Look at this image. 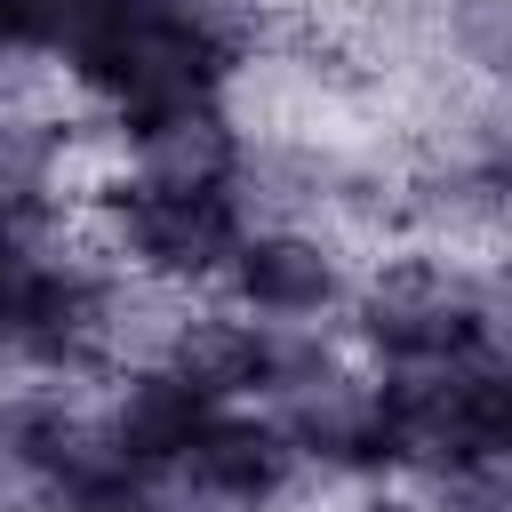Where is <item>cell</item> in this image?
Segmentation results:
<instances>
[{"label":"cell","instance_id":"cell-1","mask_svg":"<svg viewBox=\"0 0 512 512\" xmlns=\"http://www.w3.org/2000/svg\"><path fill=\"white\" fill-rule=\"evenodd\" d=\"M56 224L80 248H96L104 264L192 288V296L224 288V272H232L240 240H248V208H240L232 184H152V176H128V168H112Z\"/></svg>","mask_w":512,"mask_h":512},{"label":"cell","instance_id":"cell-2","mask_svg":"<svg viewBox=\"0 0 512 512\" xmlns=\"http://www.w3.org/2000/svg\"><path fill=\"white\" fill-rule=\"evenodd\" d=\"M360 296V248L336 224H248L224 304L256 320H344Z\"/></svg>","mask_w":512,"mask_h":512},{"label":"cell","instance_id":"cell-3","mask_svg":"<svg viewBox=\"0 0 512 512\" xmlns=\"http://www.w3.org/2000/svg\"><path fill=\"white\" fill-rule=\"evenodd\" d=\"M272 416L288 424V440H296V456H304L312 480H328V488H376V480H392V440H384V384H376V368L344 360L336 376L288 392Z\"/></svg>","mask_w":512,"mask_h":512},{"label":"cell","instance_id":"cell-4","mask_svg":"<svg viewBox=\"0 0 512 512\" xmlns=\"http://www.w3.org/2000/svg\"><path fill=\"white\" fill-rule=\"evenodd\" d=\"M96 416H104L112 456H120L136 480L168 488V480L184 472L200 424L216 416V400H208L192 376H176L168 360H136V368H112V376L96 384Z\"/></svg>","mask_w":512,"mask_h":512},{"label":"cell","instance_id":"cell-5","mask_svg":"<svg viewBox=\"0 0 512 512\" xmlns=\"http://www.w3.org/2000/svg\"><path fill=\"white\" fill-rule=\"evenodd\" d=\"M104 128H112L120 168L152 176V184H232L240 152H248V120H240L232 96L160 104V112H128V120H104Z\"/></svg>","mask_w":512,"mask_h":512},{"label":"cell","instance_id":"cell-6","mask_svg":"<svg viewBox=\"0 0 512 512\" xmlns=\"http://www.w3.org/2000/svg\"><path fill=\"white\" fill-rule=\"evenodd\" d=\"M168 368L192 376L216 408H256L264 400V320L240 312V304H200L192 296V312L168 344Z\"/></svg>","mask_w":512,"mask_h":512},{"label":"cell","instance_id":"cell-7","mask_svg":"<svg viewBox=\"0 0 512 512\" xmlns=\"http://www.w3.org/2000/svg\"><path fill=\"white\" fill-rule=\"evenodd\" d=\"M512 472V368L464 360L456 368V480Z\"/></svg>","mask_w":512,"mask_h":512},{"label":"cell","instance_id":"cell-8","mask_svg":"<svg viewBox=\"0 0 512 512\" xmlns=\"http://www.w3.org/2000/svg\"><path fill=\"white\" fill-rule=\"evenodd\" d=\"M432 40L464 80H512V0H432Z\"/></svg>","mask_w":512,"mask_h":512},{"label":"cell","instance_id":"cell-9","mask_svg":"<svg viewBox=\"0 0 512 512\" xmlns=\"http://www.w3.org/2000/svg\"><path fill=\"white\" fill-rule=\"evenodd\" d=\"M120 8L128 0H24V48L48 64V72H80L96 48H104V32L120 24Z\"/></svg>","mask_w":512,"mask_h":512},{"label":"cell","instance_id":"cell-10","mask_svg":"<svg viewBox=\"0 0 512 512\" xmlns=\"http://www.w3.org/2000/svg\"><path fill=\"white\" fill-rule=\"evenodd\" d=\"M40 248H48V224H40V216H24V208H0V288H8Z\"/></svg>","mask_w":512,"mask_h":512},{"label":"cell","instance_id":"cell-11","mask_svg":"<svg viewBox=\"0 0 512 512\" xmlns=\"http://www.w3.org/2000/svg\"><path fill=\"white\" fill-rule=\"evenodd\" d=\"M344 512H432V504H424L416 488H384V480H376V488H360Z\"/></svg>","mask_w":512,"mask_h":512},{"label":"cell","instance_id":"cell-12","mask_svg":"<svg viewBox=\"0 0 512 512\" xmlns=\"http://www.w3.org/2000/svg\"><path fill=\"white\" fill-rule=\"evenodd\" d=\"M0 56H32L24 48V0H0Z\"/></svg>","mask_w":512,"mask_h":512},{"label":"cell","instance_id":"cell-13","mask_svg":"<svg viewBox=\"0 0 512 512\" xmlns=\"http://www.w3.org/2000/svg\"><path fill=\"white\" fill-rule=\"evenodd\" d=\"M0 376H16V304L0 288Z\"/></svg>","mask_w":512,"mask_h":512}]
</instances>
